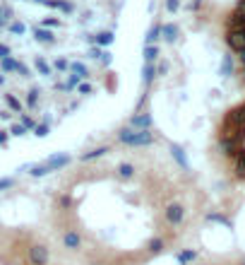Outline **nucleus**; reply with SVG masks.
I'll return each mask as SVG.
<instances>
[{
  "instance_id": "obj_1",
  "label": "nucleus",
  "mask_w": 245,
  "mask_h": 265,
  "mask_svg": "<svg viewBox=\"0 0 245 265\" xmlns=\"http://www.w3.org/2000/svg\"><path fill=\"white\" fill-rule=\"evenodd\" d=\"M125 0H0V147L48 135L109 82Z\"/></svg>"
},
{
  "instance_id": "obj_2",
  "label": "nucleus",
  "mask_w": 245,
  "mask_h": 265,
  "mask_svg": "<svg viewBox=\"0 0 245 265\" xmlns=\"http://www.w3.org/2000/svg\"><path fill=\"white\" fill-rule=\"evenodd\" d=\"M241 75H243V80H245V68H241Z\"/></svg>"
}]
</instances>
